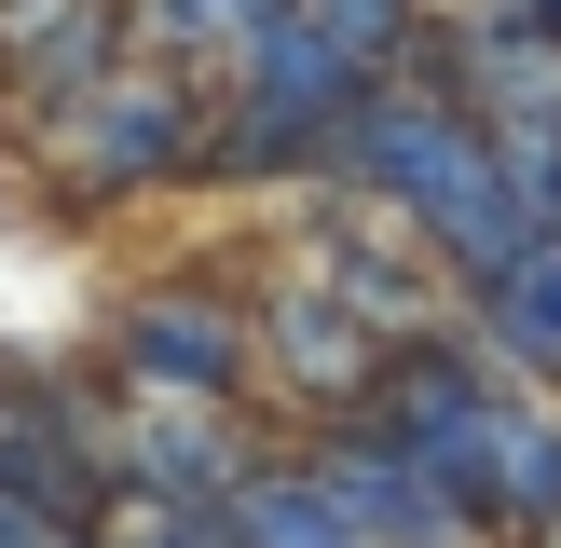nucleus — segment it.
I'll return each mask as SVG.
<instances>
[{
    "mask_svg": "<svg viewBox=\"0 0 561 548\" xmlns=\"http://www.w3.org/2000/svg\"><path fill=\"white\" fill-rule=\"evenodd\" d=\"M274 0H164V27H179L192 55H219V42H247V27H261Z\"/></svg>",
    "mask_w": 561,
    "mask_h": 548,
    "instance_id": "obj_5",
    "label": "nucleus"
},
{
    "mask_svg": "<svg viewBox=\"0 0 561 548\" xmlns=\"http://www.w3.org/2000/svg\"><path fill=\"white\" fill-rule=\"evenodd\" d=\"M301 480L343 507V535H356V548H480L466 493L438 480L411 438H383L370 411H329V425L301 438Z\"/></svg>",
    "mask_w": 561,
    "mask_h": 548,
    "instance_id": "obj_1",
    "label": "nucleus"
},
{
    "mask_svg": "<svg viewBox=\"0 0 561 548\" xmlns=\"http://www.w3.org/2000/svg\"><path fill=\"white\" fill-rule=\"evenodd\" d=\"M110 356H124L137 398H233L247 384V301L233 288H151V301H124Z\"/></svg>",
    "mask_w": 561,
    "mask_h": 548,
    "instance_id": "obj_3",
    "label": "nucleus"
},
{
    "mask_svg": "<svg viewBox=\"0 0 561 548\" xmlns=\"http://www.w3.org/2000/svg\"><path fill=\"white\" fill-rule=\"evenodd\" d=\"M247 370H274V384L329 425V411H370L383 343H370V316H356V301H329L316 274H288V288L247 301Z\"/></svg>",
    "mask_w": 561,
    "mask_h": 548,
    "instance_id": "obj_2",
    "label": "nucleus"
},
{
    "mask_svg": "<svg viewBox=\"0 0 561 548\" xmlns=\"http://www.w3.org/2000/svg\"><path fill=\"white\" fill-rule=\"evenodd\" d=\"M219 548H356V535L301 466H233L219 480Z\"/></svg>",
    "mask_w": 561,
    "mask_h": 548,
    "instance_id": "obj_4",
    "label": "nucleus"
}]
</instances>
